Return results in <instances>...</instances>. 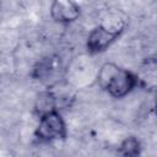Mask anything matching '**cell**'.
<instances>
[{
  "label": "cell",
  "instance_id": "3",
  "mask_svg": "<svg viewBox=\"0 0 157 157\" xmlns=\"http://www.w3.org/2000/svg\"><path fill=\"white\" fill-rule=\"evenodd\" d=\"M125 25L123 26H113L108 27L104 25H99L94 27L87 38L86 48L91 54H98L108 49L123 33Z\"/></svg>",
  "mask_w": 157,
  "mask_h": 157
},
{
  "label": "cell",
  "instance_id": "6",
  "mask_svg": "<svg viewBox=\"0 0 157 157\" xmlns=\"http://www.w3.org/2000/svg\"><path fill=\"white\" fill-rule=\"evenodd\" d=\"M55 70H58V63L55 61V59L48 58L39 63V65L34 69V76L39 80H45L50 77Z\"/></svg>",
  "mask_w": 157,
  "mask_h": 157
},
{
  "label": "cell",
  "instance_id": "2",
  "mask_svg": "<svg viewBox=\"0 0 157 157\" xmlns=\"http://www.w3.org/2000/svg\"><path fill=\"white\" fill-rule=\"evenodd\" d=\"M36 137L43 142H52L66 137V125L61 114L55 109L39 115V123L34 131Z\"/></svg>",
  "mask_w": 157,
  "mask_h": 157
},
{
  "label": "cell",
  "instance_id": "1",
  "mask_svg": "<svg viewBox=\"0 0 157 157\" xmlns=\"http://www.w3.org/2000/svg\"><path fill=\"white\" fill-rule=\"evenodd\" d=\"M98 82L101 87L114 98H123L139 86L137 75L113 63L102 65L98 72Z\"/></svg>",
  "mask_w": 157,
  "mask_h": 157
},
{
  "label": "cell",
  "instance_id": "7",
  "mask_svg": "<svg viewBox=\"0 0 157 157\" xmlns=\"http://www.w3.org/2000/svg\"><path fill=\"white\" fill-rule=\"evenodd\" d=\"M140 151H141L140 141L134 136L125 139L119 147V153L123 156H136L140 153Z\"/></svg>",
  "mask_w": 157,
  "mask_h": 157
},
{
  "label": "cell",
  "instance_id": "4",
  "mask_svg": "<svg viewBox=\"0 0 157 157\" xmlns=\"http://www.w3.org/2000/svg\"><path fill=\"white\" fill-rule=\"evenodd\" d=\"M50 15L59 23H70L80 16V6L74 0H53Z\"/></svg>",
  "mask_w": 157,
  "mask_h": 157
},
{
  "label": "cell",
  "instance_id": "5",
  "mask_svg": "<svg viewBox=\"0 0 157 157\" xmlns=\"http://www.w3.org/2000/svg\"><path fill=\"white\" fill-rule=\"evenodd\" d=\"M55 107H56V98L50 92H45L40 94L36 103V110L39 115L48 113L50 110H55L56 109Z\"/></svg>",
  "mask_w": 157,
  "mask_h": 157
}]
</instances>
